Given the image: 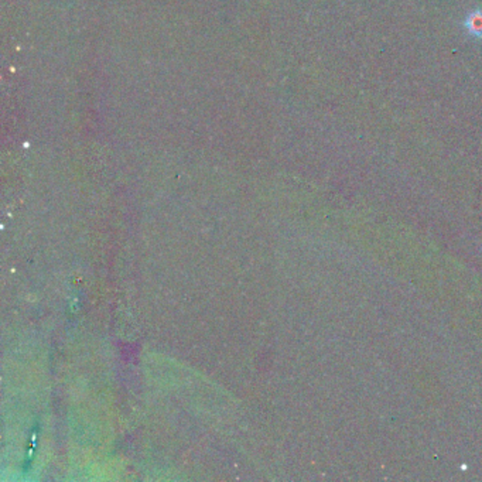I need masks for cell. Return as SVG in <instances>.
<instances>
[{"mask_svg": "<svg viewBox=\"0 0 482 482\" xmlns=\"http://www.w3.org/2000/svg\"><path fill=\"white\" fill-rule=\"evenodd\" d=\"M464 28L472 37L482 39V10L481 9H475L467 14L464 20Z\"/></svg>", "mask_w": 482, "mask_h": 482, "instance_id": "1", "label": "cell"}]
</instances>
